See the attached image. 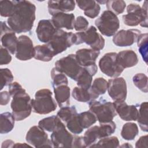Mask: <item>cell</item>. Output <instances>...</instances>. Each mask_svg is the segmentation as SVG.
<instances>
[{
  "label": "cell",
  "mask_w": 148,
  "mask_h": 148,
  "mask_svg": "<svg viewBox=\"0 0 148 148\" xmlns=\"http://www.w3.org/2000/svg\"><path fill=\"white\" fill-rule=\"evenodd\" d=\"M13 14L8 17L9 27L16 33L27 32L31 30L36 18V6L28 1H16Z\"/></svg>",
  "instance_id": "cell-1"
},
{
  "label": "cell",
  "mask_w": 148,
  "mask_h": 148,
  "mask_svg": "<svg viewBox=\"0 0 148 148\" xmlns=\"http://www.w3.org/2000/svg\"><path fill=\"white\" fill-rule=\"evenodd\" d=\"M10 103L12 114L16 121H21L29 117L32 110V99L26 91L16 94Z\"/></svg>",
  "instance_id": "cell-2"
},
{
  "label": "cell",
  "mask_w": 148,
  "mask_h": 148,
  "mask_svg": "<svg viewBox=\"0 0 148 148\" xmlns=\"http://www.w3.org/2000/svg\"><path fill=\"white\" fill-rule=\"evenodd\" d=\"M52 95V92L47 88L37 91L35 98L32 99L33 112L40 114H46L54 111L57 109V103Z\"/></svg>",
  "instance_id": "cell-3"
},
{
  "label": "cell",
  "mask_w": 148,
  "mask_h": 148,
  "mask_svg": "<svg viewBox=\"0 0 148 148\" xmlns=\"http://www.w3.org/2000/svg\"><path fill=\"white\" fill-rule=\"evenodd\" d=\"M127 14L123 16L124 24L134 27L140 24L141 27H147V6L145 1L141 8L136 3H130L127 7Z\"/></svg>",
  "instance_id": "cell-4"
},
{
  "label": "cell",
  "mask_w": 148,
  "mask_h": 148,
  "mask_svg": "<svg viewBox=\"0 0 148 148\" xmlns=\"http://www.w3.org/2000/svg\"><path fill=\"white\" fill-rule=\"evenodd\" d=\"M90 110L96 116L99 123L111 121L117 114L113 102L101 98L99 100H92L88 103Z\"/></svg>",
  "instance_id": "cell-5"
},
{
  "label": "cell",
  "mask_w": 148,
  "mask_h": 148,
  "mask_svg": "<svg viewBox=\"0 0 148 148\" xmlns=\"http://www.w3.org/2000/svg\"><path fill=\"white\" fill-rule=\"evenodd\" d=\"M75 43V35L72 32H66L57 28L51 39L46 43L54 56L65 51Z\"/></svg>",
  "instance_id": "cell-6"
},
{
  "label": "cell",
  "mask_w": 148,
  "mask_h": 148,
  "mask_svg": "<svg viewBox=\"0 0 148 148\" xmlns=\"http://www.w3.org/2000/svg\"><path fill=\"white\" fill-rule=\"evenodd\" d=\"M75 45H80L85 43L89 45L92 49L101 50L103 49L105 40L101 34L97 32V28L94 26H90L85 31L78 32L75 34Z\"/></svg>",
  "instance_id": "cell-7"
},
{
  "label": "cell",
  "mask_w": 148,
  "mask_h": 148,
  "mask_svg": "<svg viewBox=\"0 0 148 148\" xmlns=\"http://www.w3.org/2000/svg\"><path fill=\"white\" fill-rule=\"evenodd\" d=\"M95 24L102 35L106 36L114 35L120 27L117 16L110 10H105L95 20Z\"/></svg>",
  "instance_id": "cell-8"
},
{
  "label": "cell",
  "mask_w": 148,
  "mask_h": 148,
  "mask_svg": "<svg viewBox=\"0 0 148 148\" xmlns=\"http://www.w3.org/2000/svg\"><path fill=\"white\" fill-rule=\"evenodd\" d=\"M55 68L58 71L69 77L71 79L76 81L82 70L83 66L79 65L76 55L70 54L57 60L55 62Z\"/></svg>",
  "instance_id": "cell-9"
},
{
  "label": "cell",
  "mask_w": 148,
  "mask_h": 148,
  "mask_svg": "<svg viewBox=\"0 0 148 148\" xmlns=\"http://www.w3.org/2000/svg\"><path fill=\"white\" fill-rule=\"evenodd\" d=\"M117 53L110 52L105 54L99 61L101 71L110 77H119L124 71L117 59Z\"/></svg>",
  "instance_id": "cell-10"
},
{
  "label": "cell",
  "mask_w": 148,
  "mask_h": 148,
  "mask_svg": "<svg viewBox=\"0 0 148 148\" xmlns=\"http://www.w3.org/2000/svg\"><path fill=\"white\" fill-rule=\"evenodd\" d=\"M25 140L28 144L35 147H54L51 140L45 130L39 125H34L30 128L27 133Z\"/></svg>",
  "instance_id": "cell-11"
},
{
  "label": "cell",
  "mask_w": 148,
  "mask_h": 148,
  "mask_svg": "<svg viewBox=\"0 0 148 148\" xmlns=\"http://www.w3.org/2000/svg\"><path fill=\"white\" fill-rule=\"evenodd\" d=\"M107 90L114 101H125L127 95V83L123 77L109 79L108 82Z\"/></svg>",
  "instance_id": "cell-12"
},
{
  "label": "cell",
  "mask_w": 148,
  "mask_h": 148,
  "mask_svg": "<svg viewBox=\"0 0 148 148\" xmlns=\"http://www.w3.org/2000/svg\"><path fill=\"white\" fill-rule=\"evenodd\" d=\"M54 147H71L73 135L67 131L61 121L50 136Z\"/></svg>",
  "instance_id": "cell-13"
},
{
  "label": "cell",
  "mask_w": 148,
  "mask_h": 148,
  "mask_svg": "<svg viewBox=\"0 0 148 148\" xmlns=\"http://www.w3.org/2000/svg\"><path fill=\"white\" fill-rule=\"evenodd\" d=\"M35 47L31 38L27 35H21L18 38L15 56L20 61H27L34 57Z\"/></svg>",
  "instance_id": "cell-14"
},
{
  "label": "cell",
  "mask_w": 148,
  "mask_h": 148,
  "mask_svg": "<svg viewBox=\"0 0 148 148\" xmlns=\"http://www.w3.org/2000/svg\"><path fill=\"white\" fill-rule=\"evenodd\" d=\"M13 31L6 24V21H1V40L2 45L12 54H15L18 38Z\"/></svg>",
  "instance_id": "cell-15"
},
{
  "label": "cell",
  "mask_w": 148,
  "mask_h": 148,
  "mask_svg": "<svg viewBox=\"0 0 148 148\" xmlns=\"http://www.w3.org/2000/svg\"><path fill=\"white\" fill-rule=\"evenodd\" d=\"M141 31L137 29H121L116 32L113 37V42L117 46L126 47L136 42Z\"/></svg>",
  "instance_id": "cell-16"
},
{
  "label": "cell",
  "mask_w": 148,
  "mask_h": 148,
  "mask_svg": "<svg viewBox=\"0 0 148 148\" xmlns=\"http://www.w3.org/2000/svg\"><path fill=\"white\" fill-rule=\"evenodd\" d=\"M56 29L51 19L40 20L36 29L37 38L40 42L47 43L53 38Z\"/></svg>",
  "instance_id": "cell-17"
},
{
  "label": "cell",
  "mask_w": 148,
  "mask_h": 148,
  "mask_svg": "<svg viewBox=\"0 0 148 148\" xmlns=\"http://www.w3.org/2000/svg\"><path fill=\"white\" fill-rule=\"evenodd\" d=\"M117 114L123 120L136 121L138 116V110L135 105H128L125 101L113 102Z\"/></svg>",
  "instance_id": "cell-18"
},
{
  "label": "cell",
  "mask_w": 148,
  "mask_h": 148,
  "mask_svg": "<svg viewBox=\"0 0 148 148\" xmlns=\"http://www.w3.org/2000/svg\"><path fill=\"white\" fill-rule=\"evenodd\" d=\"M75 1L71 0H50L47 3V9L50 15L58 13H67L75 8Z\"/></svg>",
  "instance_id": "cell-19"
},
{
  "label": "cell",
  "mask_w": 148,
  "mask_h": 148,
  "mask_svg": "<svg viewBox=\"0 0 148 148\" xmlns=\"http://www.w3.org/2000/svg\"><path fill=\"white\" fill-rule=\"evenodd\" d=\"M100 51L92 49H81L76 51V57L79 65L83 67L95 64Z\"/></svg>",
  "instance_id": "cell-20"
},
{
  "label": "cell",
  "mask_w": 148,
  "mask_h": 148,
  "mask_svg": "<svg viewBox=\"0 0 148 148\" xmlns=\"http://www.w3.org/2000/svg\"><path fill=\"white\" fill-rule=\"evenodd\" d=\"M97 71L98 67L96 64L83 67L76 80L78 87L86 89L90 88L92 83V76L96 74Z\"/></svg>",
  "instance_id": "cell-21"
},
{
  "label": "cell",
  "mask_w": 148,
  "mask_h": 148,
  "mask_svg": "<svg viewBox=\"0 0 148 148\" xmlns=\"http://www.w3.org/2000/svg\"><path fill=\"white\" fill-rule=\"evenodd\" d=\"M52 16L51 21L56 28H65L68 30H72L74 28L75 18L73 13H58Z\"/></svg>",
  "instance_id": "cell-22"
},
{
  "label": "cell",
  "mask_w": 148,
  "mask_h": 148,
  "mask_svg": "<svg viewBox=\"0 0 148 148\" xmlns=\"http://www.w3.org/2000/svg\"><path fill=\"white\" fill-rule=\"evenodd\" d=\"M117 59L120 65L124 69L134 66L138 62V56L132 50H125L119 52Z\"/></svg>",
  "instance_id": "cell-23"
},
{
  "label": "cell",
  "mask_w": 148,
  "mask_h": 148,
  "mask_svg": "<svg viewBox=\"0 0 148 148\" xmlns=\"http://www.w3.org/2000/svg\"><path fill=\"white\" fill-rule=\"evenodd\" d=\"M53 90L55 99L60 108L69 105L71 89L68 85H61L54 87Z\"/></svg>",
  "instance_id": "cell-24"
},
{
  "label": "cell",
  "mask_w": 148,
  "mask_h": 148,
  "mask_svg": "<svg viewBox=\"0 0 148 148\" xmlns=\"http://www.w3.org/2000/svg\"><path fill=\"white\" fill-rule=\"evenodd\" d=\"M72 95L76 101L86 103H89L91 101L95 100L99 97L98 95L92 91L91 88L86 89L80 87H75L73 88Z\"/></svg>",
  "instance_id": "cell-25"
},
{
  "label": "cell",
  "mask_w": 148,
  "mask_h": 148,
  "mask_svg": "<svg viewBox=\"0 0 148 148\" xmlns=\"http://www.w3.org/2000/svg\"><path fill=\"white\" fill-rule=\"evenodd\" d=\"M15 119L12 113L4 112L0 114V133L8 134L14 128Z\"/></svg>",
  "instance_id": "cell-26"
},
{
  "label": "cell",
  "mask_w": 148,
  "mask_h": 148,
  "mask_svg": "<svg viewBox=\"0 0 148 148\" xmlns=\"http://www.w3.org/2000/svg\"><path fill=\"white\" fill-rule=\"evenodd\" d=\"M54 56L53 51L46 43L43 45H37L35 46L34 58L43 62L51 61Z\"/></svg>",
  "instance_id": "cell-27"
},
{
  "label": "cell",
  "mask_w": 148,
  "mask_h": 148,
  "mask_svg": "<svg viewBox=\"0 0 148 148\" xmlns=\"http://www.w3.org/2000/svg\"><path fill=\"white\" fill-rule=\"evenodd\" d=\"M138 133L139 130L136 124L134 123H127L122 127L121 135L125 140H132Z\"/></svg>",
  "instance_id": "cell-28"
},
{
  "label": "cell",
  "mask_w": 148,
  "mask_h": 148,
  "mask_svg": "<svg viewBox=\"0 0 148 148\" xmlns=\"http://www.w3.org/2000/svg\"><path fill=\"white\" fill-rule=\"evenodd\" d=\"M148 103L147 102H143L140 103L138 110V116L137 121L140 129L144 132L148 131L147 124V109Z\"/></svg>",
  "instance_id": "cell-29"
},
{
  "label": "cell",
  "mask_w": 148,
  "mask_h": 148,
  "mask_svg": "<svg viewBox=\"0 0 148 148\" xmlns=\"http://www.w3.org/2000/svg\"><path fill=\"white\" fill-rule=\"evenodd\" d=\"M79 122L83 129L88 128L97 121L95 115L90 110L77 114Z\"/></svg>",
  "instance_id": "cell-30"
},
{
  "label": "cell",
  "mask_w": 148,
  "mask_h": 148,
  "mask_svg": "<svg viewBox=\"0 0 148 148\" xmlns=\"http://www.w3.org/2000/svg\"><path fill=\"white\" fill-rule=\"evenodd\" d=\"M61 121L57 116L53 115L40 120L38 122V125L44 130L52 132Z\"/></svg>",
  "instance_id": "cell-31"
},
{
  "label": "cell",
  "mask_w": 148,
  "mask_h": 148,
  "mask_svg": "<svg viewBox=\"0 0 148 148\" xmlns=\"http://www.w3.org/2000/svg\"><path fill=\"white\" fill-rule=\"evenodd\" d=\"M147 33L140 34L137 39L138 50L145 63L147 64Z\"/></svg>",
  "instance_id": "cell-32"
},
{
  "label": "cell",
  "mask_w": 148,
  "mask_h": 148,
  "mask_svg": "<svg viewBox=\"0 0 148 148\" xmlns=\"http://www.w3.org/2000/svg\"><path fill=\"white\" fill-rule=\"evenodd\" d=\"M51 84L53 87H56L61 85H68V80L66 76L53 68L51 71Z\"/></svg>",
  "instance_id": "cell-33"
},
{
  "label": "cell",
  "mask_w": 148,
  "mask_h": 148,
  "mask_svg": "<svg viewBox=\"0 0 148 148\" xmlns=\"http://www.w3.org/2000/svg\"><path fill=\"white\" fill-rule=\"evenodd\" d=\"M98 127L99 126L98 125H94L88 128L85 132L83 138L86 147H90L99 139Z\"/></svg>",
  "instance_id": "cell-34"
},
{
  "label": "cell",
  "mask_w": 148,
  "mask_h": 148,
  "mask_svg": "<svg viewBox=\"0 0 148 148\" xmlns=\"http://www.w3.org/2000/svg\"><path fill=\"white\" fill-rule=\"evenodd\" d=\"M16 8V1L2 0L0 1V14L5 17H10L14 13Z\"/></svg>",
  "instance_id": "cell-35"
},
{
  "label": "cell",
  "mask_w": 148,
  "mask_h": 148,
  "mask_svg": "<svg viewBox=\"0 0 148 148\" xmlns=\"http://www.w3.org/2000/svg\"><path fill=\"white\" fill-rule=\"evenodd\" d=\"M90 147H119V140L116 136H108L101 138L97 143L91 145Z\"/></svg>",
  "instance_id": "cell-36"
},
{
  "label": "cell",
  "mask_w": 148,
  "mask_h": 148,
  "mask_svg": "<svg viewBox=\"0 0 148 148\" xmlns=\"http://www.w3.org/2000/svg\"><path fill=\"white\" fill-rule=\"evenodd\" d=\"M100 125L98 127V135L99 139L108 137L113 134L116 128V125L113 121L99 123Z\"/></svg>",
  "instance_id": "cell-37"
},
{
  "label": "cell",
  "mask_w": 148,
  "mask_h": 148,
  "mask_svg": "<svg viewBox=\"0 0 148 148\" xmlns=\"http://www.w3.org/2000/svg\"><path fill=\"white\" fill-rule=\"evenodd\" d=\"M77 114L75 106L62 107L57 112V116L63 121L67 123L73 117Z\"/></svg>",
  "instance_id": "cell-38"
},
{
  "label": "cell",
  "mask_w": 148,
  "mask_h": 148,
  "mask_svg": "<svg viewBox=\"0 0 148 148\" xmlns=\"http://www.w3.org/2000/svg\"><path fill=\"white\" fill-rule=\"evenodd\" d=\"M92 91L99 96L104 94L108 88V82L103 77H98L94 79L90 87Z\"/></svg>",
  "instance_id": "cell-39"
},
{
  "label": "cell",
  "mask_w": 148,
  "mask_h": 148,
  "mask_svg": "<svg viewBox=\"0 0 148 148\" xmlns=\"http://www.w3.org/2000/svg\"><path fill=\"white\" fill-rule=\"evenodd\" d=\"M106 8L116 16L123 13L126 7L125 1L123 0H111L106 2Z\"/></svg>",
  "instance_id": "cell-40"
},
{
  "label": "cell",
  "mask_w": 148,
  "mask_h": 148,
  "mask_svg": "<svg viewBox=\"0 0 148 148\" xmlns=\"http://www.w3.org/2000/svg\"><path fill=\"white\" fill-rule=\"evenodd\" d=\"M132 82L139 90L145 93L147 92V76L145 73H136L133 76Z\"/></svg>",
  "instance_id": "cell-41"
},
{
  "label": "cell",
  "mask_w": 148,
  "mask_h": 148,
  "mask_svg": "<svg viewBox=\"0 0 148 148\" xmlns=\"http://www.w3.org/2000/svg\"><path fill=\"white\" fill-rule=\"evenodd\" d=\"M1 88L0 90H2L5 86H9L13 80V76L10 69L8 68H1Z\"/></svg>",
  "instance_id": "cell-42"
},
{
  "label": "cell",
  "mask_w": 148,
  "mask_h": 148,
  "mask_svg": "<svg viewBox=\"0 0 148 148\" xmlns=\"http://www.w3.org/2000/svg\"><path fill=\"white\" fill-rule=\"evenodd\" d=\"M77 114L73 117L67 123H66L67 128L73 134H79L82 133L83 130V128L82 127L79 122Z\"/></svg>",
  "instance_id": "cell-43"
},
{
  "label": "cell",
  "mask_w": 148,
  "mask_h": 148,
  "mask_svg": "<svg viewBox=\"0 0 148 148\" xmlns=\"http://www.w3.org/2000/svg\"><path fill=\"white\" fill-rule=\"evenodd\" d=\"M88 20L85 17L80 16L75 19L74 28L76 31H83L88 28Z\"/></svg>",
  "instance_id": "cell-44"
},
{
  "label": "cell",
  "mask_w": 148,
  "mask_h": 148,
  "mask_svg": "<svg viewBox=\"0 0 148 148\" xmlns=\"http://www.w3.org/2000/svg\"><path fill=\"white\" fill-rule=\"evenodd\" d=\"M11 61L12 56H10L9 51L1 46L0 49V65H3L8 64Z\"/></svg>",
  "instance_id": "cell-45"
},
{
  "label": "cell",
  "mask_w": 148,
  "mask_h": 148,
  "mask_svg": "<svg viewBox=\"0 0 148 148\" xmlns=\"http://www.w3.org/2000/svg\"><path fill=\"white\" fill-rule=\"evenodd\" d=\"M75 2L77 3L78 7L82 10L86 11L90 10L93 8L97 2L94 0H83V1H76Z\"/></svg>",
  "instance_id": "cell-46"
},
{
  "label": "cell",
  "mask_w": 148,
  "mask_h": 148,
  "mask_svg": "<svg viewBox=\"0 0 148 148\" xmlns=\"http://www.w3.org/2000/svg\"><path fill=\"white\" fill-rule=\"evenodd\" d=\"M8 90L11 97H12L16 94L21 91H24L25 90L22 87L20 83H18L17 82H14L9 85Z\"/></svg>",
  "instance_id": "cell-47"
},
{
  "label": "cell",
  "mask_w": 148,
  "mask_h": 148,
  "mask_svg": "<svg viewBox=\"0 0 148 148\" xmlns=\"http://www.w3.org/2000/svg\"><path fill=\"white\" fill-rule=\"evenodd\" d=\"M100 10H101L100 5L97 2L93 8H92L90 10L84 11V14L85 16H87L88 17H90L91 18H94L98 16L100 12Z\"/></svg>",
  "instance_id": "cell-48"
},
{
  "label": "cell",
  "mask_w": 148,
  "mask_h": 148,
  "mask_svg": "<svg viewBox=\"0 0 148 148\" xmlns=\"http://www.w3.org/2000/svg\"><path fill=\"white\" fill-rule=\"evenodd\" d=\"M71 147H76V148L86 147L83 136H78L73 135Z\"/></svg>",
  "instance_id": "cell-49"
},
{
  "label": "cell",
  "mask_w": 148,
  "mask_h": 148,
  "mask_svg": "<svg viewBox=\"0 0 148 148\" xmlns=\"http://www.w3.org/2000/svg\"><path fill=\"white\" fill-rule=\"evenodd\" d=\"M11 95L10 93L6 91H3L0 93V105H6L10 100Z\"/></svg>",
  "instance_id": "cell-50"
},
{
  "label": "cell",
  "mask_w": 148,
  "mask_h": 148,
  "mask_svg": "<svg viewBox=\"0 0 148 148\" xmlns=\"http://www.w3.org/2000/svg\"><path fill=\"white\" fill-rule=\"evenodd\" d=\"M147 135L142 136L137 140L135 144V147H147Z\"/></svg>",
  "instance_id": "cell-51"
},
{
  "label": "cell",
  "mask_w": 148,
  "mask_h": 148,
  "mask_svg": "<svg viewBox=\"0 0 148 148\" xmlns=\"http://www.w3.org/2000/svg\"><path fill=\"white\" fill-rule=\"evenodd\" d=\"M15 144V143L12 140H5L3 143L2 145L1 146V147H13L14 145Z\"/></svg>",
  "instance_id": "cell-52"
},
{
  "label": "cell",
  "mask_w": 148,
  "mask_h": 148,
  "mask_svg": "<svg viewBox=\"0 0 148 148\" xmlns=\"http://www.w3.org/2000/svg\"><path fill=\"white\" fill-rule=\"evenodd\" d=\"M31 147L32 146L31 145H29L28 144H26L25 143H15L13 146V147Z\"/></svg>",
  "instance_id": "cell-53"
},
{
  "label": "cell",
  "mask_w": 148,
  "mask_h": 148,
  "mask_svg": "<svg viewBox=\"0 0 148 148\" xmlns=\"http://www.w3.org/2000/svg\"><path fill=\"white\" fill-rule=\"evenodd\" d=\"M120 147H132V146L130 145L128 143H125L121 146H119Z\"/></svg>",
  "instance_id": "cell-54"
},
{
  "label": "cell",
  "mask_w": 148,
  "mask_h": 148,
  "mask_svg": "<svg viewBox=\"0 0 148 148\" xmlns=\"http://www.w3.org/2000/svg\"><path fill=\"white\" fill-rule=\"evenodd\" d=\"M107 1H97L96 2H97L98 4H99V3H100V4H103V3H106Z\"/></svg>",
  "instance_id": "cell-55"
}]
</instances>
